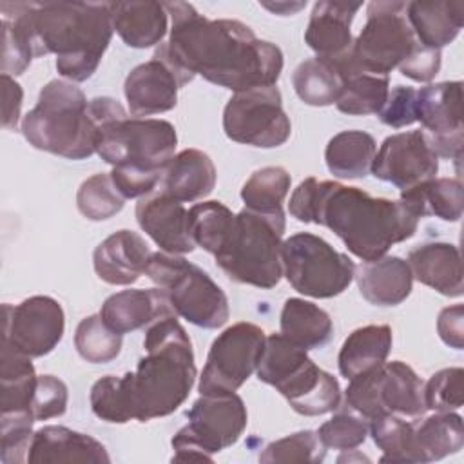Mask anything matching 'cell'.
<instances>
[{
	"instance_id": "cell-1",
	"label": "cell",
	"mask_w": 464,
	"mask_h": 464,
	"mask_svg": "<svg viewBox=\"0 0 464 464\" xmlns=\"http://www.w3.org/2000/svg\"><path fill=\"white\" fill-rule=\"evenodd\" d=\"M170 34L160 51L190 83L196 74L207 82L241 92L276 85L283 71L281 49L239 20H210L187 2H165Z\"/></svg>"
},
{
	"instance_id": "cell-2",
	"label": "cell",
	"mask_w": 464,
	"mask_h": 464,
	"mask_svg": "<svg viewBox=\"0 0 464 464\" xmlns=\"http://www.w3.org/2000/svg\"><path fill=\"white\" fill-rule=\"evenodd\" d=\"M145 357L134 372L105 375L91 388L92 413L111 424L147 422L174 413L196 382L192 343L176 315L154 321L143 337Z\"/></svg>"
},
{
	"instance_id": "cell-3",
	"label": "cell",
	"mask_w": 464,
	"mask_h": 464,
	"mask_svg": "<svg viewBox=\"0 0 464 464\" xmlns=\"http://www.w3.org/2000/svg\"><path fill=\"white\" fill-rule=\"evenodd\" d=\"M290 216L301 223L330 228L362 261H373L395 245L415 236L419 218L401 201L373 198L339 181L310 176L292 192Z\"/></svg>"
},
{
	"instance_id": "cell-4",
	"label": "cell",
	"mask_w": 464,
	"mask_h": 464,
	"mask_svg": "<svg viewBox=\"0 0 464 464\" xmlns=\"http://www.w3.org/2000/svg\"><path fill=\"white\" fill-rule=\"evenodd\" d=\"M0 11L27 38L34 58L56 54V71L69 82L96 72L114 33L109 2H2Z\"/></svg>"
},
{
	"instance_id": "cell-5",
	"label": "cell",
	"mask_w": 464,
	"mask_h": 464,
	"mask_svg": "<svg viewBox=\"0 0 464 464\" xmlns=\"http://www.w3.org/2000/svg\"><path fill=\"white\" fill-rule=\"evenodd\" d=\"M89 112L96 125L94 150L105 163L163 172L174 158L178 134L170 121L129 116L111 96L89 100Z\"/></svg>"
},
{
	"instance_id": "cell-6",
	"label": "cell",
	"mask_w": 464,
	"mask_h": 464,
	"mask_svg": "<svg viewBox=\"0 0 464 464\" xmlns=\"http://www.w3.org/2000/svg\"><path fill=\"white\" fill-rule=\"evenodd\" d=\"M22 134L38 150L67 160L92 156L96 125L83 91L67 80H51L22 120Z\"/></svg>"
},
{
	"instance_id": "cell-7",
	"label": "cell",
	"mask_w": 464,
	"mask_h": 464,
	"mask_svg": "<svg viewBox=\"0 0 464 464\" xmlns=\"http://www.w3.org/2000/svg\"><path fill=\"white\" fill-rule=\"evenodd\" d=\"M256 373L261 382L274 386L299 415L317 417L341 406L339 381L321 370L304 348L283 334L265 339Z\"/></svg>"
},
{
	"instance_id": "cell-8",
	"label": "cell",
	"mask_w": 464,
	"mask_h": 464,
	"mask_svg": "<svg viewBox=\"0 0 464 464\" xmlns=\"http://www.w3.org/2000/svg\"><path fill=\"white\" fill-rule=\"evenodd\" d=\"M285 228L286 223L248 208L239 210L214 254L216 265L237 285L274 288L283 277L281 246Z\"/></svg>"
},
{
	"instance_id": "cell-9",
	"label": "cell",
	"mask_w": 464,
	"mask_h": 464,
	"mask_svg": "<svg viewBox=\"0 0 464 464\" xmlns=\"http://www.w3.org/2000/svg\"><path fill=\"white\" fill-rule=\"evenodd\" d=\"M145 276L167 294L176 315L188 323L216 330L228 321L227 294L203 268L183 256L163 250L152 252Z\"/></svg>"
},
{
	"instance_id": "cell-10",
	"label": "cell",
	"mask_w": 464,
	"mask_h": 464,
	"mask_svg": "<svg viewBox=\"0 0 464 464\" xmlns=\"http://www.w3.org/2000/svg\"><path fill=\"white\" fill-rule=\"evenodd\" d=\"M187 426L178 430L170 440L172 462L214 460L216 453L239 440L248 413L243 399L232 392L201 395L187 411Z\"/></svg>"
},
{
	"instance_id": "cell-11",
	"label": "cell",
	"mask_w": 464,
	"mask_h": 464,
	"mask_svg": "<svg viewBox=\"0 0 464 464\" xmlns=\"http://www.w3.org/2000/svg\"><path fill=\"white\" fill-rule=\"evenodd\" d=\"M281 259L283 276L290 286L315 299L343 294L355 276V265L346 254L310 232H297L285 239Z\"/></svg>"
},
{
	"instance_id": "cell-12",
	"label": "cell",
	"mask_w": 464,
	"mask_h": 464,
	"mask_svg": "<svg viewBox=\"0 0 464 464\" xmlns=\"http://www.w3.org/2000/svg\"><path fill=\"white\" fill-rule=\"evenodd\" d=\"M422 381L402 361L382 362L350 379L344 406L372 420L382 413L419 419L426 411Z\"/></svg>"
},
{
	"instance_id": "cell-13",
	"label": "cell",
	"mask_w": 464,
	"mask_h": 464,
	"mask_svg": "<svg viewBox=\"0 0 464 464\" xmlns=\"http://www.w3.org/2000/svg\"><path fill=\"white\" fill-rule=\"evenodd\" d=\"M408 2L373 0L366 7V24L348 53L352 63L366 72L384 74L399 67L417 47L406 18Z\"/></svg>"
},
{
	"instance_id": "cell-14",
	"label": "cell",
	"mask_w": 464,
	"mask_h": 464,
	"mask_svg": "<svg viewBox=\"0 0 464 464\" xmlns=\"http://www.w3.org/2000/svg\"><path fill=\"white\" fill-rule=\"evenodd\" d=\"M223 130L232 141L276 149L288 141L292 123L277 85L234 92L223 109Z\"/></svg>"
},
{
	"instance_id": "cell-15",
	"label": "cell",
	"mask_w": 464,
	"mask_h": 464,
	"mask_svg": "<svg viewBox=\"0 0 464 464\" xmlns=\"http://www.w3.org/2000/svg\"><path fill=\"white\" fill-rule=\"evenodd\" d=\"M265 339L263 328L246 321L223 330L208 350L198 382L199 393L212 395L239 390L256 372Z\"/></svg>"
},
{
	"instance_id": "cell-16",
	"label": "cell",
	"mask_w": 464,
	"mask_h": 464,
	"mask_svg": "<svg viewBox=\"0 0 464 464\" xmlns=\"http://www.w3.org/2000/svg\"><path fill=\"white\" fill-rule=\"evenodd\" d=\"M65 314L49 295H33L20 304H4L2 343L34 359L51 353L63 337Z\"/></svg>"
},
{
	"instance_id": "cell-17",
	"label": "cell",
	"mask_w": 464,
	"mask_h": 464,
	"mask_svg": "<svg viewBox=\"0 0 464 464\" xmlns=\"http://www.w3.org/2000/svg\"><path fill=\"white\" fill-rule=\"evenodd\" d=\"M417 121L428 130L437 156L455 161L457 169L462 158V82L428 83L417 91Z\"/></svg>"
},
{
	"instance_id": "cell-18",
	"label": "cell",
	"mask_w": 464,
	"mask_h": 464,
	"mask_svg": "<svg viewBox=\"0 0 464 464\" xmlns=\"http://www.w3.org/2000/svg\"><path fill=\"white\" fill-rule=\"evenodd\" d=\"M439 156L426 130H408L388 136L372 161L370 172L401 192L437 176Z\"/></svg>"
},
{
	"instance_id": "cell-19",
	"label": "cell",
	"mask_w": 464,
	"mask_h": 464,
	"mask_svg": "<svg viewBox=\"0 0 464 464\" xmlns=\"http://www.w3.org/2000/svg\"><path fill=\"white\" fill-rule=\"evenodd\" d=\"M187 83L183 74L160 51H154L149 62L127 74L123 92L130 114L145 118L172 111L178 103V91Z\"/></svg>"
},
{
	"instance_id": "cell-20",
	"label": "cell",
	"mask_w": 464,
	"mask_h": 464,
	"mask_svg": "<svg viewBox=\"0 0 464 464\" xmlns=\"http://www.w3.org/2000/svg\"><path fill=\"white\" fill-rule=\"evenodd\" d=\"M140 228L167 254H190L196 243L188 230V210L163 190L150 192L136 203Z\"/></svg>"
},
{
	"instance_id": "cell-21",
	"label": "cell",
	"mask_w": 464,
	"mask_h": 464,
	"mask_svg": "<svg viewBox=\"0 0 464 464\" xmlns=\"http://www.w3.org/2000/svg\"><path fill=\"white\" fill-rule=\"evenodd\" d=\"M150 256L147 241L138 232L123 228L107 236L94 248L92 266L103 283L127 286L145 274Z\"/></svg>"
},
{
	"instance_id": "cell-22",
	"label": "cell",
	"mask_w": 464,
	"mask_h": 464,
	"mask_svg": "<svg viewBox=\"0 0 464 464\" xmlns=\"http://www.w3.org/2000/svg\"><path fill=\"white\" fill-rule=\"evenodd\" d=\"M362 4L352 2H315L304 29L306 45L321 58L337 60L350 53L353 45L352 22Z\"/></svg>"
},
{
	"instance_id": "cell-23",
	"label": "cell",
	"mask_w": 464,
	"mask_h": 464,
	"mask_svg": "<svg viewBox=\"0 0 464 464\" xmlns=\"http://www.w3.org/2000/svg\"><path fill=\"white\" fill-rule=\"evenodd\" d=\"M27 462H92L107 464L111 457L105 446L94 437L65 428V426H42L34 431Z\"/></svg>"
},
{
	"instance_id": "cell-24",
	"label": "cell",
	"mask_w": 464,
	"mask_h": 464,
	"mask_svg": "<svg viewBox=\"0 0 464 464\" xmlns=\"http://www.w3.org/2000/svg\"><path fill=\"white\" fill-rule=\"evenodd\" d=\"M100 315L111 330L123 335L147 328L161 317L176 315V312L161 288H147L121 290L109 295L102 304Z\"/></svg>"
},
{
	"instance_id": "cell-25",
	"label": "cell",
	"mask_w": 464,
	"mask_h": 464,
	"mask_svg": "<svg viewBox=\"0 0 464 464\" xmlns=\"http://www.w3.org/2000/svg\"><path fill=\"white\" fill-rule=\"evenodd\" d=\"M408 265L411 268L413 279L419 283L446 297L462 295V261L460 252L453 243H422L410 250Z\"/></svg>"
},
{
	"instance_id": "cell-26",
	"label": "cell",
	"mask_w": 464,
	"mask_h": 464,
	"mask_svg": "<svg viewBox=\"0 0 464 464\" xmlns=\"http://www.w3.org/2000/svg\"><path fill=\"white\" fill-rule=\"evenodd\" d=\"M361 295L375 306H397L411 294L413 274L406 259L399 256H382L355 266Z\"/></svg>"
},
{
	"instance_id": "cell-27",
	"label": "cell",
	"mask_w": 464,
	"mask_h": 464,
	"mask_svg": "<svg viewBox=\"0 0 464 464\" xmlns=\"http://www.w3.org/2000/svg\"><path fill=\"white\" fill-rule=\"evenodd\" d=\"M216 167L210 156L199 149H183L167 163L160 190L185 203L207 198L216 187Z\"/></svg>"
},
{
	"instance_id": "cell-28",
	"label": "cell",
	"mask_w": 464,
	"mask_h": 464,
	"mask_svg": "<svg viewBox=\"0 0 464 464\" xmlns=\"http://www.w3.org/2000/svg\"><path fill=\"white\" fill-rule=\"evenodd\" d=\"M111 20L120 38L134 49L160 45L169 29L165 2H109Z\"/></svg>"
},
{
	"instance_id": "cell-29",
	"label": "cell",
	"mask_w": 464,
	"mask_h": 464,
	"mask_svg": "<svg viewBox=\"0 0 464 464\" xmlns=\"http://www.w3.org/2000/svg\"><path fill=\"white\" fill-rule=\"evenodd\" d=\"M406 18L420 45L440 51L462 29L464 2H408Z\"/></svg>"
},
{
	"instance_id": "cell-30",
	"label": "cell",
	"mask_w": 464,
	"mask_h": 464,
	"mask_svg": "<svg viewBox=\"0 0 464 464\" xmlns=\"http://www.w3.org/2000/svg\"><path fill=\"white\" fill-rule=\"evenodd\" d=\"M334 62L343 78V89L335 107L350 116L379 114L390 92V76L357 69L348 54Z\"/></svg>"
},
{
	"instance_id": "cell-31",
	"label": "cell",
	"mask_w": 464,
	"mask_h": 464,
	"mask_svg": "<svg viewBox=\"0 0 464 464\" xmlns=\"http://www.w3.org/2000/svg\"><path fill=\"white\" fill-rule=\"evenodd\" d=\"M393 344L392 328L388 324H366L353 330L343 343L337 366L348 381L359 373L386 362Z\"/></svg>"
},
{
	"instance_id": "cell-32",
	"label": "cell",
	"mask_w": 464,
	"mask_h": 464,
	"mask_svg": "<svg viewBox=\"0 0 464 464\" xmlns=\"http://www.w3.org/2000/svg\"><path fill=\"white\" fill-rule=\"evenodd\" d=\"M464 446L462 417L455 411H435L413 420V448L417 462H433L455 455Z\"/></svg>"
},
{
	"instance_id": "cell-33",
	"label": "cell",
	"mask_w": 464,
	"mask_h": 464,
	"mask_svg": "<svg viewBox=\"0 0 464 464\" xmlns=\"http://www.w3.org/2000/svg\"><path fill=\"white\" fill-rule=\"evenodd\" d=\"M38 375L31 357L2 343L0 355V410L2 413L33 415V399ZM34 419V417H33Z\"/></svg>"
},
{
	"instance_id": "cell-34",
	"label": "cell",
	"mask_w": 464,
	"mask_h": 464,
	"mask_svg": "<svg viewBox=\"0 0 464 464\" xmlns=\"http://www.w3.org/2000/svg\"><path fill=\"white\" fill-rule=\"evenodd\" d=\"M419 219L435 216L455 223L462 218L464 188L459 178H433L413 188L402 190L399 198Z\"/></svg>"
},
{
	"instance_id": "cell-35",
	"label": "cell",
	"mask_w": 464,
	"mask_h": 464,
	"mask_svg": "<svg viewBox=\"0 0 464 464\" xmlns=\"http://www.w3.org/2000/svg\"><path fill=\"white\" fill-rule=\"evenodd\" d=\"M281 334L301 348L314 350L324 346L334 334V323L326 310L301 297L285 301L279 317Z\"/></svg>"
},
{
	"instance_id": "cell-36",
	"label": "cell",
	"mask_w": 464,
	"mask_h": 464,
	"mask_svg": "<svg viewBox=\"0 0 464 464\" xmlns=\"http://www.w3.org/2000/svg\"><path fill=\"white\" fill-rule=\"evenodd\" d=\"M377 145L364 130H341L324 149L328 170L341 179H361L370 174Z\"/></svg>"
},
{
	"instance_id": "cell-37",
	"label": "cell",
	"mask_w": 464,
	"mask_h": 464,
	"mask_svg": "<svg viewBox=\"0 0 464 464\" xmlns=\"http://www.w3.org/2000/svg\"><path fill=\"white\" fill-rule=\"evenodd\" d=\"M292 178L283 167H263L250 174L241 187L245 208L265 218L286 223L283 201L290 190Z\"/></svg>"
},
{
	"instance_id": "cell-38",
	"label": "cell",
	"mask_w": 464,
	"mask_h": 464,
	"mask_svg": "<svg viewBox=\"0 0 464 464\" xmlns=\"http://www.w3.org/2000/svg\"><path fill=\"white\" fill-rule=\"evenodd\" d=\"M292 85L303 103L326 107L337 102L343 89V78L334 60L314 56L294 69Z\"/></svg>"
},
{
	"instance_id": "cell-39",
	"label": "cell",
	"mask_w": 464,
	"mask_h": 464,
	"mask_svg": "<svg viewBox=\"0 0 464 464\" xmlns=\"http://www.w3.org/2000/svg\"><path fill=\"white\" fill-rule=\"evenodd\" d=\"M370 435L382 451L381 462H417L413 448V420L395 413H382L370 420Z\"/></svg>"
},
{
	"instance_id": "cell-40",
	"label": "cell",
	"mask_w": 464,
	"mask_h": 464,
	"mask_svg": "<svg viewBox=\"0 0 464 464\" xmlns=\"http://www.w3.org/2000/svg\"><path fill=\"white\" fill-rule=\"evenodd\" d=\"M123 335L111 330L100 314L83 317L74 332V348L78 355L91 364L114 361L121 352Z\"/></svg>"
},
{
	"instance_id": "cell-41",
	"label": "cell",
	"mask_w": 464,
	"mask_h": 464,
	"mask_svg": "<svg viewBox=\"0 0 464 464\" xmlns=\"http://www.w3.org/2000/svg\"><path fill=\"white\" fill-rule=\"evenodd\" d=\"M234 214L221 201H203L188 208V230L196 243L208 254H216L232 225Z\"/></svg>"
},
{
	"instance_id": "cell-42",
	"label": "cell",
	"mask_w": 464,
	"mask_h": 464,
	"mask_svg": "<svg viewBox=\"0 0 464 464\" xmlns=\"http://www.w3.org/2000/svg\"><path fill=\"white\" fill-rule=\"evenodd\" d=\"M123 205L125 198L118 192L107 172L87 178L76 192V207L89 221H105L116 216Z\"/></svg>"
},
{
	"instance_id": "cell-43",
	"label": "cell",
	"mask_w": 464,
	"mask_h": 464,
	"mask_svg": "<svg viewBox=\"0 0 464 464\" xmlns=\"http://www.w3.org/2000/svg\"><path fill=\"white\" fill-rule=\"evenodd\" d=\"M326 448L317 431L301 430L268 442L257 455L259 462H323Z\"/></svg>"
},
{
	"instance_id": "cell-44",
	"label": "cell",
	"mask_w": 464,
	"mask_h": 464,
	"mask_svg": "<svg viewBox=\"0 0 464 464\" xmlns=\"http://www.w3.org/2000/svg\"><path fill=\"white\" fill-rule=\"evenodd\" d=\"M317 435L324 448L353 451L370 435V420L353 410L346 408L337 411L330 420L321 424Z\"/></svg>"
},
{
	"instance_id": "cell-45",
	"label": "cell",
	"mask_w": 464,
	"mask_h": 464,
	"mask_svg": "<svg viewBox=\"0 0 464 464\" xmlns=\"http://www.w3.org/2000/svg\"><path fill=\"white\" fill-rule=\"evenodd\" d=\"M464 370L459 366L435 372L422 388L424 406L431 411H455L464 402Z\"/></svg>"
},
{
	"instance_id": "cell-46",
	"label": "cell",
	"mask_w": 464,
	"mask_h": 464,
	"mask_svg": "<svg viewBox=\"0 0 464 464\" xmlns=\"http://www.w3.org/2000/svg\"><path fill=\"white\" fill-rule=\"evenodd\" d=\"M33 415L29 413H2L0 419V460L2 464L27 462L33 440Z\"/></svg>"
},
{
	"instance_id": "cell-47",
	"label": "cell",
	"mask_w": 464,
	"mask_h": 464,
	"mask_svg": "<svg viewBox=\"0 0 464 464\" xmlns=\"http://www.w3.org/2000/svg\"><path fill=\"white\" fill-rule=\"evenodd\" d=\"M33 58V49L22 31L13 20L2 18V74H24Z\"/></svg>"
},
{
	"instance_id": "cell-48",
	"label": "cell",
	"mask_w": 464,
	"mask_h": 464,
	"mask_svg": "<svg viewBox=\"0 0 464 464\" xmlns=\"http://www.w3.org/2000/svg\"><path fill=\"white\" fill-rule=\"evenodd\" d=\"M67 401H69V392L62 379L54 375H38L34 399H33L34 420L62 417L67 410Z\"/></svg>"
},
{
	"instance_id": "cell-49",
	"label": "cell",
	"mask_w": 464,
	"mask_h": 464,
	"mask_svg": "<svg viewBox=\"0 0 464 464\" xmlns=\"http://www.w3.org/2000/svg\"><path fill=\"white\" fill-rule=\"evenodd\" d=\"M417 91L408 85H397L388 92V98L379 111V120L393 129H402L417 121L415 114Z\"/></svg>"
},
{
	"instance_id": "cell-50",
	"label": "cell",
	"mask_w": 464,
	"mask_h": 464,
	"mask_svg": "<svg viewBox=\"0 0 464 464\" xmlns=\"http://www.w3.org/2000/svg\"><path fill=\"white\" fill-rule=\"evenodd\" d=\"M114 187L125 199L143 198L161 183L163 172L136 169V167H112L109 172Z\"/></svg>"
},
{
	"instance_id": "cell-51",
	"label": "cell",
	"mask_w": 464,
	"mask_h": 464,
	"mask_svg": "<svg viewBox=\"0 0 464 464\" xmlns=\"http://www.w3.org/2000/svg\"><path fill=\"white\" fill-rule=\"evenodd\" d=\"M442 56L439 49H430L420 44L410 53V56L399 65L402 76L413 82H431L440 71Z\"/></svg>"
},
{
	"instance_id": "cell-52",
	"label": "cell",
	"mask_w": 464,
	"mask_h": 464,
	"mask_svg": "<svg viewBox=\"0 0 464 464\" xmlns=\"http://www.w3.org/2000/svg\"><path fill=\"white\" fill-rule=\"evenodd\" d=\"M437 332L444 344L455 350H462L464 346V306L453 304L446 306L439 312L437 317Z\"/></svg>"
},
{
	"instance_id": "cell-53",
	"label": "cell",
	"mask_w": 464,
	"mask_h": 464,
	"mask_svg": "<svg viewBox=\"0 0 464 464\" xmlns=\"http://www.w3.org/2000/svg\"><path fill=\"white\" fill-rule=\"evenodd\" d=\"M2 125L5 130H16L22 102H24V91L18 82H14L13 76L2 74Z\"/></svg>"
},
{
	"instance_id": "cell-54",
	"label": "cell",
	"mask_w": 464,
	"mask_h": 464,
	"mask_svg": "<svg viewBox=\"0 0 464 464\" xmlns=\"http://www.w3.org/2000/svg\"><path fill=\"white\" fill-rule=\"evenodd\" d=\"M265 9L276 13V14H283V16H288V14H294L297 13L299 9H303L306 5V2H276V4H268V2H263L261 4Z\"/></svg>"
}]
</instances>
